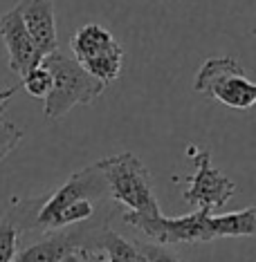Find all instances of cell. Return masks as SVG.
Returning <instances> with one entry per match:
<instances>
[{
  "mask_svg": "<svg viewBox=\"0 0 256 262\" xmlns=\"http://www.w3.org/2000/svg\"><path fill=\"white\" fill-rule=\"evenodd\" d=\"M193 90L234 110H247L256 101V83L231 56L207 58L193 79Z\"/></svg>",
  "mask_w": 256,
  "mask_h": 262,
  "instance_id": "3957f363",
  "label": "cell"
},
{
  "mask_svg": "<svg viewBox=\"0 0 256 262\" xmlns=\"http://www.w3.org/2000/svg\"><path fill=\"white\" fill-rule=\"evenodd\" d=\"M18 88H21V85H11V88H7V90H3V92H0V110H3L5 105L9 103V99L14 97L16 92H18Z\"/></svg>",
  "mask_w": 256,
  "mask_h": 262,
  "instance_id": "e0dca14e",
  "label": "cell"
},
{
  "mask_svg": "<svg viewBox=\"0 0 256 262\" xmlns=\"http://www.w3.org/2000/svg\"><path fill=\"white\" fill-rule=\"evenodd\" d=\"M16 9H18L23 27L27 29L29 38L34 40L43 58L47 54H54L58 47L54 0H21Z\"/></svg>",
  "mask_w": 256,
  "mask_h": 262,
  "instance_id": "9c48e42d",
  "label": "cell"
},
{
  "mask_svg": "<svg viewBox=\"0 0 256 262\" xmlns=\"http://www.w3.org/2000/svg\"><path fill=\"white\" fill-rule=\"evenodd\" d=\"M21 244V231L14 217L5 213L0 217V262H14Z\"/></svg>",
  "mask_w": 256,
  "mask_h": 262,
  "instance_id": "7c38bea8",
  "label": "cell"
},
{
  "mask_svg": "<svg viewBox=\"0 0 256 262\" xmlns=\"http://www.w3.org/2000/svg\"><path fill=\"white\" fill-rule=\"evenodd\" d=\"M92 251L104 253L106 260H110V262H146L144 255L140 253L135 240H126L117 231H110L108 226L99 231Z\"/></svg>",
  "mask_w": 256,
  "mask_h": 262,
  "instance_id": "8fae6325",
  "label": "cell"
},
{
  "mask_svg": "<svg viewBox=\"0 0 256 262\" xmlns=\"http://www.w3.org/2000/svg\"><path fill=\"white\" fill-rule=\"evenodd\" d=\"M81 253H83V260H86V262H110V260H106V255L99 253V251H88V249H81Z\"/></svg>",
  "mask_w": 256,
  "mask_h": 262,
  "instance_id": "2e32d148",
  "label": "cell"
},
{
  "mask_svg": "<svg viewBox=\"0 0 256 262\" xmlns=\"http://www.w3.org/2000/svg\"><path fill=\"white\" fill-rule=\"evenodd\" d=\"M18 85L29 94V97L45 99L47 94H50V90H52V74H50V70H47L43 63H41L34 70H29L27 74L21 76Z\"/></svg>",
  "mask_w": 256,
  "mask_h": 262,
  "instance_id": "4fadbf2b",
  "label": "cell"
},
{
  "mask_svg": "<svg viewBox=\"0 0 256 262\" xmlns=\"http://www.w3.org/2000/svg\"><path fill=\"white\" fill-rule=\"evenodd\" d=\"M209 226L213 240L216 237H252L256 229V208L247 206L236 213H223V215H209Z\"/></svg>",
  "mask_w": 256,
  "mask_h": 262,
  "instance_id": "30bf717a",
  "label": "cell"
},
{
  "mask_svg": "<svg viewBox=\"0 0 256 262\" xmlns=\"http://www.w3.org/2000/svg\"><path fill=\"white\" fill-rule=\"evenodd\" d=\"M124 222L137 229L142 235L148 237L146 242L169 247V244H195V242H211L213 233L209 226V213L193 211L182 217H164L144 215V213L124 211Z\"/></svg>",
  "mask_w": 256,
  "mask_h": 262,
  "instance_id": "8992f818",
  "label": "cell"
},
{
  "mask_svg": "<svg viewBox=\"0 0 256 262\" xmlns=\"http://www.w3.org/2000/svg\"><path fill=\"white\" fill-rule=\"evenodd\" d=\"M41 63L52 74V90L43 99V112L50 121L63 119L76 105L94 103L106 88L104 83L88 74L74 58L61 54L58 50L54 54H47Z\"/></svg>",
  "mask_w": 256,
  "mask_h": 262,
  "instance_id": "7a4b0ae2",
  "label": "cell"
},
{
  "mask_svg": "<svg viewBox=\"0 0 256 262\" xmlns=\"http://www.w3.org/2000/svg\"><path fill=\"white\" fill-rule=\"evenodd\" d=\"M90 200V202H101L108 200V186H106L104 175L99 172L97 166H88L70 175V180L61 184L56 190H52L50 195H43L38 202V211L34 215V231L47 233V231H54L56 217L61 215L65 208H70L76 202Z\"/></svg>",
  "mask_w": 256,
  "mask_h": 262,
  "instance_id": "277c9868",
  "label": "cell"
},
{
  "mask_svg": "<svg viewBox=\"0 0 256 262\" xmlns=\"http://www.w3.org/2000/svg\"><path fill=\"white\" fill-rule=\"evenodd\" d=\"M21 139H23V130L16 123L11 121L0 123V162L14 152V148L21 144Z\"/></svg>",
  "mask_w": 256,
  "mask_h": 262,
  "instance_id": "5bb4252c",
  "label": "cell"
},
{
  "mask_svg": "<svg viewBox=\"0 0 256 262\" xmlns=\"http://www.w3.org/2000/svg\"><path fill=\"white\" fill-rule=\"evenodd\" d=\"M61 262H86V260H83V253H81V249H79V251L70 253V255H68V258H63Z\"/></svg>",
  "mask_w": 256,
  "mask_h": 262,
  "instance_id": "ac0fdd59",
  "label": "cell"
},
{
  "mask_svg": "<svg viewBox=\"0 0 256 262\" xmlns=\"http://www.w3.org/2000/svg\"><path fill=\"white\" fill-rule=\"evenodd\" d=\"M70 50L74 54V61L104 85L115 83L122 74V45L112 38L108 29L97 23H88L81 29H76V34H72L70 38Z\"/></svg>",
  "mask_w": 256,
  "mask_h": 262,
  "instance_id": "5b68a950",
  "label": "cell"
},
{
  "mask_svg": "<svg viewBox=\"0 0 256 262\" xmlns=\"http://www.w3.org/2000/svg\"><path fill=\"white\" fill-rule=\"evenodd\" d=\"M108 186V198L130 213L160 215V204L151 182V172L135 152H119L94 164Z\"/></svg>",
  "mask_w": 256,
  "mask_h": 262,
  "instance_id": "6da1fadb",
  "label": "cell"
},
{
  "mask_svg": "<svg viewBox=\"0 0 256 262\" xmlns=\"http://www.w3.org/2000/svg\"><path fill=\"white\" fill-rule=\"evenodd\" d=\"M140 253L144 255L146 262H182L173 251H169L166 247H160V244L146 242V240H135Z\"/></svg>",
  "mask_w": 256,
  "mask_h": 262,
  "instance_id": "9a60e30c",
  "label": "cell"
},
{
  "mask_svg": "<svg viewBox=\"0 0 256 262\" xmlns=\"http://www.w3.org/2000/svg\"><path fill=\"white\" fill-rule=\"evenodd\" d=\"M0 38L7 47L11 72H16L18 76L27 74L29 70H34L43 61V54L36 50L27 29L23 27V20L16 7L9 9L5 16H0Z\"/></svg>",
  "mask_w": 256,
  "mask_h": 262,
  "instance_id": "ba28073f",
  "label": "cell"
},
{
  "mask_svg": "<svg viewBox=\"0 0 256 262\" xmlns=\"http://www.w3.org/2000/svg\"><path fill=\"white\" fill-rule=\"evenodd\" d=\"M189 159L195 164V172L187 177V190L182 198L195 211L213 215L236 195V184L211 164V152L207 148L189 146Z\"/></svg>",
  "mask_w": 256,
  "mask_h": 262,
  "instance_id": "52a82bcc",
  "label": "cell"
}]
</instances>
